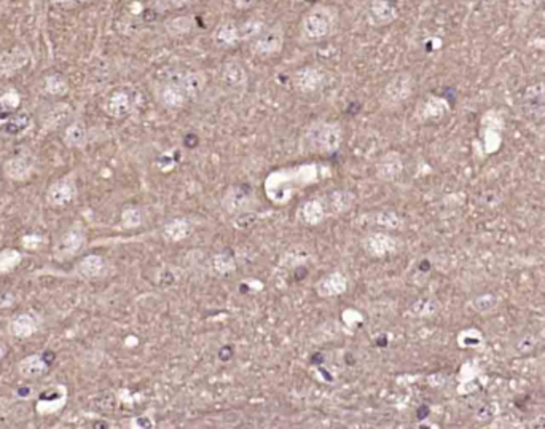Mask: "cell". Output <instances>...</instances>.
Here are the masks:
<instances>
[{"instance_id": "1", "label": "cell", "mask_w": 545, "mask_h": 429, "mask_svg": "<svg viewBox=\"0 0 545 429\" xmlns=\"http://www.w3.org/2000/svg\"><path fill=\"white\" fill-rule=\"evenodd\" d=\"M338 12L330 5L316 3L308 8L300 21V37L303 40L316 43L330 37L337 29Z\"/></svg>"}, {"instance_id": "2", "label": "cell", "mask_w": 545, "mask_h": 429, "mask_svg": "<svg viewBox=\"0 0 545 429\" xmlns=\"http://www.w3.org/2000/svg\"><path fill=\"white\" fill-rule=\"evenodd\" d=\"M86 243L85 230L79 224L61 233L53 244V258L56 262H69L84 249Z\"/></svg>"}, {"instance_id": "3", "label": "cell", "mask_w": 545, "mask_h": 429, "mask_svg": "<svg viewBox=\"0 0 545 429\" xmlns=\"http://www.w3.org/2000/svg\"><path fill=\"white\" fill-rule=\"evenodd\" d=\"M37 169V158L29 148H21L18 153L10 157L3 163V174L5 178L15 182H24L31 179V176Z\"/></svg>"}, {"instance_id": "4", "label": "cell", "mask_w": 545, "mask_h": 429, "mask_svg": "<svg viewBox=\"0 0 545 429\" xmlns=\"http://www.w3.org/2000/svg\"><path fill=\"white\" fill-rule=\"evenodd\" d=\"M284 40L285 32L283 26H265V29L252 40V53L258 54V56H274V54L281 53V49L284 47Z\"/></svg>"}, {"instance_id": "5", "label": "cell", "mask_w": 545, "mask_h": 429, "mask_svg": "<svg viewBox=\"0 0 545 429\" xmlns=\"http://www.w3.org/2000/svg\"><path fill=\"white\" fill-rule=\"evenodd\" d=\"M69 393L64 384H52L35 396V412L38 415H53L63 410L68 404Z\"/></svg>"}, {"instance_id": "6", "label": "cell", "mask_w": 545, "mask_h": 429, "mask_svg": "<svg viewBox=\"0 0 545 429\" xmlns=\"http://www.w3.org/2000/svg\"><path fill=\"white\" fill-rule=\"evenodd\" d=\"M77 196V185L74 182L72 176H64L49 184L45 194V200L48 206L52 208H65L75 200Z\"/></svg>"}, {"instance_id": "7", "label": "cell", "mask_w": 545, "mask_h": 429, "mask_svg": "<svg viewBox=\"0 0 545 429\" xmlns=\"http://www.w3.org/2000/svg\"><path fill=\"white\" fill-rule=\"evenodd\" d=\"M42 327V319L34 311H19L10 318L8 332L18 340H27L38 334Z\"/></svg>"}, {"instance_id": "8", "label": "cell", "mask_w": 545, "mask_h": 429, "mask_svg": "<svg viewBox=\"0 0 545 429\" xmlns=\"http://www.w3.org/2000/svg\"><path fill=\"white\" fill-rule=\"evenodd\" d=\"M31 59V53L24 45H16L0 52V79H10L26 68Z\"/></svg>"}, {"instance_id": "9", "label": "cell", "mask_w": 545, "mask_h": 429, "mask_svg": "<svg viewBox=\"0 0 545 429\" xmlns=\"http://www.w3.org/2000/svg\"><path fill=\"white\" fill-rule=\"evenodd\" d=\"M52 361L53 359L48 361L47 353H32L18 362L16 370L23 380H38L49 372Z\"/></svg>"}, {"instance_id": "10", "label": "cell", "mask_w": 545, "mask_h": 429, "mask_svg": "<svg viewBox=\"0 0 545 429\" xmlns=\"http://www.w3.org/2000/svg\"><path fill=\"white\" fill-rule=\"evenodd\" d=\"M399 18V10L395 0H370L367 12L368 23L375 27L393 24Z\"/></svg>"}, {"instance_id": "11", "label": "cell", "mask_w": 545, "mask_h": 429, "mask_svg": "<svg viewBox=\"0 0 545 429\" xmlns=\"http://www.w3.org/2000/svg\"><path fill=\"white\" fill-rule=\"evenodd\" d=\"M74 111L68 102H58L48 109L42 117V128L45 131L63 130L72 122Z\"/></svg>"}, {"instance_id": "12", "label": "cell", "mask_w": 545, "mask_h": 429, "mask_svg": "<svg viewBox=\"0 0 545 429\" xmlns=\"http://www.w3.org/2000/svg\"><path fill=\"white\" fill-rule=\"evenodd\" d=\"M340 130L335 125H317L313 126L308 136V142L321 150H333L340 144Z\"/></svg>"}, {"instance_id": "13", "label": "cell", "mask_w": 545, "mask_h": 429, "mask_svg": "<svg viewBox=\"0 0 545 429\" xmlns=\"http://www.w3.org/2000/svg\"><path fill=\"white\" fill-rule=\"evenodd\" d=\"M212 40L219 48H230L238 45L241 40L239 23L233 20H227L220 23L212 34Z\"/></svg>"}, {"instance_id": "14", "label": "cell", "mask_w": 545, "mask_h": 429, "mask_svg": "<svg viewBox=\"0 0 545 429\" xmlns=\"http://www.w3.org/2000/svg\"><path fill=\"white\" fill-rule=\"evenodd\" d=\"M104 272V258L101 256H86L77 263L72 274L81 281H93Z\"/></svg>"}, {"instance_id": "15", "label": "cell", "mask_w": 545, "mask_h": 429, "mask_svg": "<svg viewBox=\"0 0 545 429\" xmlns=\"http://www.w3.org/2000/svg\"><path fill=\"white\" fill-rule=\"evenodd\" d=\"M196 27V21L191 15H179L173 16L164 21V31L166 34L173 38H182L193 32Z\"/></svg>"}, {"instance_id": "16", "label": "cell", "mask_w": 545, "mask_h": 429, "mask_svg": "<svg viewBox=\"0 0 545 429\" xmlns=\"http://www.w3.org/2000/svg\"><path fill=\"white\" fill-rule=\"evenodd\" d=\"M106 109L110 117L113 118H123L131 112L133 109V101H131V96L128 91L125 90H117L112 93V96L109 98V101L106 104Z\"/></svg>"}, {"instance_id": "17", "label": "cell", "mask_w": 545, "mask_h": 429, "mask_svg": "<svg viewBox=\"0 0 545 429\" xmlns=\"http://www.w3.org/2000/svg\"><path fill=\"white\" fill-rule=\"evenodd\" d=\"M64 144L69 148H81L85 147L88 141V130L86 125L81 120H74L64 128L63 133Z\"/></svg>"}, {"instance_id": "18", "label": "cell", "mask_w": 545, "mask_h": 429, "mask_svg": "<svg viewBox=\"0 0 545 429\" xmlns=\"http://www.w3.org/2000/svg\"><path fill=\"white\" fill-rule=\"evenodd\" d=\"M32 126V118L29 114H13L2 123V133L5 136L16 137L24 134Z\"/></svg>"}, {"instance_id": "19", "label": "cell", "mask_w": 545, "mask_h": 429, "mask_svg": "<svg viewBox=\"0 0 545 429\" xmlns=\"http://www.w3.org/2000/svg\"><path fill=\"white\" fill-rule=\"evenodd\" d=\"M324 80V74L317 68H305L297 72L295 85L300 91H315Z\"/></svg>"}, {"instance_id": "20", "label": "cell", "mask_w": 545, "mask_h": 429, "mask_svg": "<svg viewBox=\"0 0 545 429\" xmlns=\"http://www.w3.org/2000/svg\"><path fill=\"white\" fill-rule=\"evenodd\" d=\"M525 106L532 117H542L545 114V90L544 85L530 86L525 96Z\"/></svg>"}, {"instance_id": "21", "label": "cell", "mask_w": 545, "mask_h": 429, "mask_svg": "<svg viewBox=\"0 0 545 429\" xmlns=\"http://www.w3.org/2000/svg\"><path fill=\"white\" fill-rule=\"evenodd\" d=\"M21 106V95L13 88H10L8 91H5L2 96H0V125H2L5 120L18 111Z\"/></svg>"}, {"instance_id": "22", "label": "cell", "mask_w": 545, "mask_h": 429, "mask_svg": "<svg viewBox=\"0 0 545 429\" xmlns=\"http://www.w3.org/2000/svg\"><path fill=\"white\" fill-rule=\"evenodd\" d=\"M410 88H411L410 75L406 74L397 75L386 88V96L390 99V101H402V99H405L410 95Z\"/></svg>"}, {"instance_id": "23", "label": "cell", "mask_w": 545, "mask_h": 429, "mask_svg": "<svg viewBox=\"0 0 545 429\" xmlns=\"http://www.w3.org/2000/svg\"><path fill=\"white\" fill-rule=\"evenodd\" d=\"M43 91H45L48 96L54 98L65 96L69 93V84L64 75L49 74L45 77V80H43Z\"/></svg>"}, {"instance_id": "24", "label": "cell", "mask_w": 545, "mask_h": 429, "mask_svg": "<svg viewBox=\"0 0 545 429\" xmlns=\"http://www.w3.org/2000/svg\"><path fill=\"white\" fill-rule=\"evenodd\" d=\"M24 260L23 252L18 249H3L0 251V274H7L16 270Z\"/></svg>"}, {"instance_id": "25", "label": "cell", "mask_w": 545, "mask_h": 429, "mask_svg": "<svg viewBox=\"0 0 545 429\" xmlns=\"http://www.w3.org/2000/svg\"><path fill=\"white\" fill-rule=\"evenodd\" d=\"M265 23L258 18H251L244 21V23H239V32H241V40H254V38L260 34V32L265 29Z\"/></svg>"}, {"instance_id": "26", "label": "cell", "mask_w": 545, "mask_h": 429, "mask_svg": "<svg viewBox=\"0 0 545 429\" xmlns=\"http://www.w3.org/2000/svg\"><path fill=\"white\" fill-rule=\"evenodd\" d=\"M223 75L225 79L231 81V84H239V81L244 80V69H242L236 61H230L225 64Z\"/></svg>"}, {"instance_id": "27", "label": "cell", "mask_w": 545, "mask_h": 429, "mask_svg": "<svg viewBox=\"0 0 545 429\" xmlns=\"http://www.w3.org/2000/svg\"><path fill=\"white\" fill-rule=\"evenodd\" d=\"M19 302V295L15 290H0V310L13 308Z\"/></svg>"}, {"instance_id": "28", "label": "cell", "mask_w": 545, "mask_h": 429, "mask_svg": "<svg viewBox=\"0 0 545 429\" xmlns=\"http://www.w3.org/2000/svg\"><path fill=\"white\" fill-rule=\"evenodd\" d=\"M542 2L544 0H515V7L520 13L530 15L534 12V10H537L539 7H541Z\"/></svg>"}, {"instance_id": "29", "label": "cell", "mask_w": 545, "mask_h": 429, "mask_svg": "<svg viewBox=\"0 0 545 429\" xmlns=\"http://www.w3.org/2000/svg\"><path fill=\"white\" fill-rule=\"evenodd\" d=\"M21 244H23L26 249L34 251V249H38V247L43 244V238H42L40 235H37V233H29V235L23 236V240H21Z\"/></svg>"}, {"instance_id": "30", "label": "cell", "mask_w": 545, "mask_h": 429, "mask_svg": "<svg viewBox=\"0 0 545 429\" xmlns=\"http://www.w3.org/2000/svg\"><path fill=\"white\" fill-rule=\"evenodd\" d=\"M35 389L31 387V384H21L15 389V398L19 400H29V399H35Z\"/></svg>"}, {"instance_id": "31", "label": "cell", "mask_w": 545, "mask_h": 429, "mask_svg": "<svg viewBox=\"0 0 545 429\" xmlns=\"http://www.w3.org/2000/svg\"><path fill=\"white\" fill-rule=\"evenodd\" d=\"M193 2H196V0H171V3L175 5V7H184V5H189Z\"/></svg>"}, {"instance_id": "32", "label": "cell", "mask_w": 545, "mask_h": 429, "mask_svg": "<svg viewBox=\"0 0 545 429\" xmlns=\"http://www.w3.org/2000/svg\"><path fill=\"white\" fill-rule=\"evenodd\" d=\"M5 354H7V348H5V345H3V343H0V362L3 361Z\"/></svg>"}, {"instance_id": "33", "label": "cell", "mask_w": 545, "mask_h": 429, "mask_svg": "<svg viewBox=\"0 0 545 429\" xmlns=\"http://www.w3.org/2000/svg\"><path fill=\"white\" fill-rule=\"evenodd\" d=\"M52 2H53V3H59V5H61V3H68L69 0H52Z\"/></svg>"}, {"instance_id": "34", "label": "cell", "mask_w": 545, "mask_h": 429, "mask_svg": "<svg viewBox=\"0 0 545 429\" xmlns=\"http://www.w3.org/2000/svg\"><path fill=\"white\" fill-rule=\"evenodd\" d=\"M77 2H80V3H86V2H90V0H77Z\"/></svg>"}]
</instances>
